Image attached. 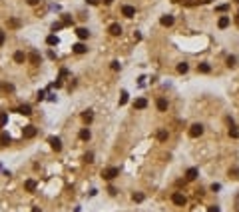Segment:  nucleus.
Segmentation results:
<instances>
[{"instance_id": "f257e3e1", "label": "nucleus", "mask_w": 239, "mask_h": 212, "mask_svg": "<svg viewBox=\"0 0 239 212\" xmlns=\"http://www.w3.org/2000/svg\"><path fill=\"white\" fill-rule=\"evenodd\" d=\"M102 176H104L106 180H114L116 176H120V168H118V166H110V168H104V170H102Z\"/></svg>"}, {"instance_id": "f03ea898", "label": "nucleus", "mask_w": 239, "mask_h": 212, "mask_svg": "<svg viewBox=\"0 0 239 212\" xmlns=\"http://www.w3.org/2000/svg\"><path fill=\"white\" fill-rule=\"evenodd\" d=\"M36 126H32V124H28V126H24V130H22V136L24 138H34L36 136Z\"/></svg>"}, {"instance_id": "7ed1b4c3", "label": "nucleus", "mask_w": 239, "mask_h": 212, "mask_svg": "<svg viewBox=\"0 0 239 212\" xmlns=\"http://www.w3.org/2000/svg\"><path fill=\"white\" fill-rule=\"evenodd\" d=\"M203 134V126L201 124H193L191 128H189V136L191 138H197V136H201Z\"/></svg>"}, {"instance_id": "20e7f679", "label": "nucleus", "mask_w": 239, "mask_h": 212, "mask_svg": "<svg viewBox=\"0 0 239 212\" xmlns=\"http://www.w3.org/2000/svg\"><path fill=\"white\" fill-rule=\"evenodd\" d=\"M171 200H173V204H177V206H183L187 202V198L183 196L181 192H173V196H171Z\"/></svg>"}, {"instance_id": "39448f33", "label": "nucleus", "mask_w": 239, "mask_h": 212, "mask_svg": "<svg viewBox=\"0 0 239 212\" xmlns=\"http://www.w3.org/2000/svg\"><path fill=\"white\" fill-rule=\"evenodd\" d=\"M48 142H50L52 150H56V152H60V150H62V140H60V138H56V136H50V138H48Z\"/></svg>"}, {"instance_id": "423d86ee", "label": "nucleus", "mask_w": 239, "mask_h": 212, "mask_svg": "<svg viewBox=\"0 0 239 212\" xmlns=\"http://www.w3.org/2000/svg\"><path fill=\"white\" fill-rule=\"evenodd\" d=\"M122 14L126 16V18H132V16L135 14V8H134V6H130V4H126V6L122 8Z\"/></svg>"}, {"instance_id": "0eeeda50", "label": "nucleus", "mask_w": 239, "mask_h": 212, "mask_svg": "<svg viewBox=\"0 0 239 212\" xmlns=\"http://www.w3.org/2000/svg\"><path fill=\"white\" fill-rule=\"evenodd\" d=\"M108 30H110V34H112V36H120V34H122V26L116 24V22L110 24V28H108Z\"/></svg>"}, {"instance_id": "6e6552de", "label": "nucleus", "mask_w": 239, "mask_h": 212, "mask_svg": "<svg viewBox=\"0 0 239 212\" xmlns=\"http://www.w3.org/2000/svg\"><path fill=\"white\" fill-rule=\"evenodd\" d=\"M160 22H161V26H171L173 24V16L171 14H165V16H161Z\"/></svg>"}, {"instance_id": "1a4fd4ad", "label": "nucleus", "mask_w": 239, "mask_h": 212, "mask_svg": "<svg viewBox=\"0 0 239 212\" xmlns=\"http://www.w3.org/2000/svg\"><path fill=\"white\" fill-rule=\"evenodd\" d=\"M72 50H74L76 54H84L86 50H88V48H86V44H82V42H78V44H74V46H72Z\"/></svg>"}, {"instance_id": "9d476101", "label": "nucleus", "mask_w": 239, "mask_h": 212, "mask_svg": "<svg viewBox=\"0 0 239 212\" xmlns=\"http://www.w3.org/2000/svg\"><path fill=\"white\" fill-rule=\"evenodd\" d=\"M155 104H157V110H161V112L167 110V100H165V98H157Z\"/></svg>"}, {"instance_id": "9b49d317", "label": "nucleus", "mask_w": 239, "mask_h": 212, "mask_svg": "<svg viewBox=\"0 0 239 212\" xmlns=\"http://www.w3.org/2000/svg\"><path fill=\"white\" fill-rule=\"evenodd\" d=\"M76 34H78L80 40H86V38L90 36V32H88V28H78V30H76Z\"/></svg>"}, {"instance_id": "f8f14e48", "label": "nucleus", "mask_w": 239, "mask_h": 212, "mask_svg": "<svg viewBox=\"0 0 239 212\" xmlns=\"http://www.w3.org/2000/svg\"><path fill=\"white\" fill-rule=\"evenodd\" d=\"M134 106L138 108V110H144V108L148 106V100H145V98H138V100L134 102Z\"/></svg>"}, {"instance_id": "ddd939ff", "label": "nucleus", "mask_w": 239, "mask_h": 212, "mask_svg": "<svg viewBox=\"0 0 239 212\" xmlns=\"http://www.w3.org/2000/svg\"><path fill=\"white\" fill-rule=\"evenodd\" d=\"M18 112L24 114V116H30V114H32V108H30V104H22V106L18 108Z\"/></svg>"}, {"instance_id": "4468645a", "label": "nucleus", "mask_w": 239, "mask_h": 212, "mask_svg": "<svg viewBox=\"0 0 239 212\" xmlns=\"http://www.w3.org/2000/svg\"><path fill=\"white\" fill-rule=\"evenodd\" d=\"M28 60H30L32 64H40V54H38L36 50H34V52H30V56H28Z\"/></svg>"}, {"instance_id": "2eb2a0df", "label": "nucleus", "mask_w": 239, "mask_h": 212, "mask_svg": "<svg viewBox=\"0 0 239 212\" xmlns=\"http://www.w3.org/2000/svg\"><path fill=\"white\" fill-rule=\"evenodd\" d=\"M197 70H199V72H203V74H209V72H211V66H209L207 62H201V64L197 66Z\"/></svg>"}, {"instance_id": "dca6fc26", "label": "nucleus", "mask_w": 239, "mask_h": 212, "mask_svg": "<svg viewBox=\"0 0 239 212\" xmlns=\"http://www.w3.org/2000/svg\"><path fill=\"white\" fill-rule=\"evenodd\" d=\"M92 118H94V112L92 110H84L82 112V120L84 122H92Z\"/></svg>"}, {"instance_id": "f3484780", "label": "nucleus", "mask_w": 239, "mask_h": 212, "mask_svg": "<svg viewBox=\"0 0 239 212\" xmlns=\"http://www.w3.org/2000/svg\"><path fill=\"white\" fill-rule=\"evenodd\" d=\"M186 178H187V180H195V178H197V168H189Z\"/></svg>"}, {"instance_id": "a211bd4d", "label": "nucleus", "mask_w": 239, "mask_h": 212, "mask_svg": "<svg viewBox=\"0 0 239 212\" xmlns=\"http://www.w3.org/2000/svg\"><path fill=\"white\" fill-rule=\"evenodd\" d=\"M46 44H48V46H56V44H58V36H56V34H50V36L46 38Z\"/></svg>"}, {"instance_id": "6ab92c4d", "label": "nucleus", "mask_w": 239, "mask_h": 212, "mask_svg": "<svg viewBox=\"0 0 239 212\" xmlns=\"http://www.w3.org/2000/svg\"><path fill=\"white\" fill-rule=\"evenodd\" d=\"M14 60L18 62V64H22V62L26 60V54H24V52H20V50H18V52H14Z\"/></svg>"}, {"instance_id": "aec40b11", "label": "nucleus", "mask_w": 239, "mask_h": 212, "mask_svg": "<svg viewBox=\"0 0 239 212\" xmlns=\"http://www.w3.org/2000/svg\"><path fill=\"white\" fill-rule=\"evenodd\" d=\"M8 144H10V136L6 132H2L0 134V146H8Z\"/></svg>"}, {"instance_id": "412c9836", "label": "nucleus", "mask_w": 239, "mask_h": 212, "mask_svg": "<svg viewBox=\"0 0 239 212\" xmlns=\"http://www.w3.org/2000/svg\"><path fill=\"white\" fill-rule=\"evenodd\" d=\"M24 188L28 190V192H34V190H36V182L34 180H26L24 182Z\"/></svg>"}, {"instance_id": "4be33fe9", "label": "nucleus", "mask_w": 239, "mask_h": 212, "mask_svg": "<svg viewBox=\"0 0 239 212\" xmlns=\"http://www.w3.org/2000/svg\"><path fill=\"white\" fill-rule=\"evenodd\" d=\"M217 24H219V28H227V26H229V18H227V16H221Z\"/></svg>"}, {"instance_id": "5701e85b", "label": "nucleus", "mask_w": 239, "mask_h": 212, "mask_svg": "<svg viewBox=\"0 0 239 212\" xmlns=\"http://www.w3.org/2000/svg\"><path fill=\"white\" fill-rule=\"evenodd\" d=\"M90 130L88 128H84V130H80V140H90Z\"/></svg>"}, {"instance_id": "b1692460", "label": "nucleus", "mask_w": 239, "mask_h": 212, "mask_svg": "<svg viewBox=\"0 0 239 212\" xmlns=\"http://www.w3.org/2000/svg\"><path fill=\"white\" fill-rule=\"evenodd\" d=\"M144 198H145V196H144L142 192H134V194H132V200H134V202H144Z\"/></svg>"}, {"instance_id": "393cba45", "label": "nucleus", "mask_w": 239, "mask_h": 212, "mask_svg": "<svg viewBox=\"0 0 239 212\" xmlns=\"http://www.w3.org/2000/svg\"><path fill=\"white\" fill-rule=\"evenodd\" d=\"M128 100H130V94H128L126 90H124V92H122V96H120V106H124Z\"/></svg>"}, {"instance_id": "a878e982", "label": "nucleus", "mask_w": 239, "mask_h": 212, "mask_svg": "<svg viewBox=\"0 0 239 212\" xmlns=\"http://www.w3.org/2000/svg\"><path fill=\"white\" fill-rule=\"evenodd\" d=\"M187 70H189V66H187V64H186V62H181V64H177V72H179V74H186V72H187Z\"/></svg>"}, {"instance_id": "bb28decb", "label": "nucleus", "mask_w": 239, "mask_h": 212, "mask_svg": "<svg viewBox=\"0 0 239 212\" xmlns=\"http://www.w3.org/2000/svg\"><path fill=\"white\" fill-rule=\"evenodd\" d=\"M229 136L231 138H239V130L233 126V122H231V128H229Z\"/></svg>"}, {"instance_id": "cd10ccee", "label": "nucleus", "mask_w": 239, "mask_h": 212, "mask_svg": "<svg viewBox=\"0 0 239 212\" xmlns=\"http://www.w3.org/2000/svg\"><path fill=\"white\" fill-rule=\"evenodd\" d=\"M157 140H161V142L167 140V132H165V130H160V132H157Z\"/></svg>"}, {"instance_id": "c85d7f7f", "label": "nucleus", "mask_w": 239, "mask_h": 212, "mask_svg": "<svg viewBox=\"0 0 239 212\" xmlns=\"http://www.w3.org/2000/svg\"><path fill=\"white\" fill-rule=\"evenodd\" d=\"M8 26H10V28H18V26H20V20H16V18L8 20Z\"/></svg>"}, {"instance_id": "c756f323", "label": "nucleus", "mask_w": 239, "mask_h": 212, "mask_svg": "<svg viewBox=\"0 0 239 212\" xmlns=\"http://www.w3.org/2000/svg\"><path fill=\"white\" fill-rule=\"evenodd\" d=\"M229 176H231V178H239V168H231V170H229Z\"/></svg>"}, {"instance_id": "7c9ffc66", "label": "nucleus", "mask_w": 239, "mask_h": 212, "mask_svg": "<svg viewBox=\"0 0 239 212\" xmlns=\"http://www.w3.org/2000/svg\"><path fill=\"white\" fill-rule=\"evenodd\" d=\"M62 24L64 26H68V24H72V18H70L68 14H64V18H62Z\"/></svg>"}, {"instance_id": "2f4dec72", "label": "nucleus", "mask_w": 239, "mask_h": 212, "mask_svg": "<svg viewBox=\"0 0 239 212\" xmlns=\"http://www.w3.org/2000/svg\"><path fill=\"white\" fill-rule=\"evenodd\" d=\"M235 62H237L235 56H229V58H227V66H235Z\"/></svg>"}, {"instance_id": "473e14b6", "label": "nucleus", "mask_w": 239, "mask_h": 212, "mask_svg": "<svg viewBox=\"0 0 239 212\" xmlns=\"http://www.w3.org/2000/svg\"><path fill=\"white\" fill-rule=\"evenodd\" d=\"M84 160H86V162H94V154H92V152H88V154L84 156Z\"/></svg>"}, {"instance_id": "72a5a7b5", "label": "nucleus", "mask_w": 239, "mask_h": 212, "mask_svg": "<svg viewBox=\"0 0 239 212\" xmlns=\"http://www.w3.org/2000/svg\"><path fill=\"white\" fill-rule=\"evenodd\" d=\"M6 120H8L6 114H0V126H4V124H6Z\"/></svg>"}, {"instance_id": "f704fd0d", "label": "nucleus", "mask_w": 239, "mask_h": 212, "mask_svg": "<svg viewBox=\"0 0 239 212\" xmlns=\"http://www.w3.org/2000/svg\"><path fill=\"white\" fill-rule=\"evenodd\" d=\"M62 26H64L62 22H56V24H52V30H54V32H56V30H60V28H62Z\"/></svg>"}, {"instance_id": "c9c22d12", "label": "nucleus", "mask_w": 239, "mask_h": 212, "mask_svg": "<svg viewBox=\"0 0 239 212\" xmlns=\"http://www.w3.org/2000/svg\"><path fill=\"white\" fill-rule=\"evenodd\" d=\"M4 40H6V34H4V32H2V30H0V46H2V44H4Z\"/></svg>"}, {"instance_id": "e433bc0d", "label": "nucleus", "mask_w": 239, "mask_h": 212, "mask_svg": "<svg viewBox=\"0 0 239 212\" xmlns=\"http://www.w3.org/2000/svg\"><path fill=\"white\" fill-rule=\"evenodd\" d=\"M134 40L140 42V40H142V34H140V32H134Z\"/></svg>"}, {"instance_id": "4c0bfd02", "label": "nucleus", "mask_w": 239, "mask_h": 212, "mask_svg": "<svg viewBox=\"0 0 239 212\" xmlns=\"http://www.w3.org/2000/svg\"><path fill=\"white\" fill-rule=\"evenodd\" d=\"M108 192H110V194H112V196H116V194H118V190H116V188H114V186H110V188H108Z\"/></svg>"}, {"instance_id": "58836bf2", "label": "nucleus", "mask_w": 239, "mask_h": 212, "mask_svg": "<svg viewBox=\"0 0 239 212\" xmlns=\"http://www.w3.org/2000/svg\"><path fill=\"white\" fill-rule=\"evenodd\" d=\"M219 188H221V184H217V182L211 184V190H213V192H215V190H219Z\"/></svg>"}, {"instance_id": "ea45409f", "label": "nucleus", "mask_w": 239, "mask_h": 212, "mask_svg": "<svg viewBox=\"0 0 239 212\" xmlns=\"http://www.w3.org/2000/svg\"><path fill=\"white\" fill-rule=\"evenodd\" d=\"M4 90H6V92H12L14 86H12V84H6V86H4Z\"/></svg>"}, {"instance_id": "a19ab883", "label": "nucleus", "mask_w": 239, "mask_h": 212, "mask_svg": "<svg viewBox=\"0 0 239 212\" xmlns=\"http://www.w3.org/2000/svg\"><path fill=\"white\" fill-rule=\"evenodd\" d=\"M26 2H28V4H30V6H36V4H38V2H40V0H26Z\"/></svg>"}, {"instance_id": "79ce46f5", "label": "nucleus", "mask_w": 239, "mask_h": 212, "mask_svg": "<svg viewBox=\"0 0 239 212\" xmlns=\"http://www.w3.org/2000/svg\"><path fill=\"white\" fill-rule=\"evenodd\" d=\"M207 212H219V208H217V206H209Z\"/></svg>"}, {"instance_id": "37998d69", "label": "nucleus", "mask_w": 239, "mask_h": 212, "mask_svg": "<svg viewBox=\"0 0 239 212\" xmlns=\"http://www.w3.org/2000/svg\"><path fill=\"white\" fill-rule=\"evenodd\" d=\"M112 70H120V62H112Z\"/></svg>"}, {"instance_id": "c03bdc74", "label": "nucleus", "mask_w": 239, "mask_h": 212, "mask_svg": "<svg viewBox=\"0 0 239 212\" xmlns=\"http://www.w3.org/2000/svg\"><path fill=\"white\" fill-rule=\"evenodd\" d=\"M86 2H88V4H92V6H96V4L100 2V0H86Z\"/></svg>"}, {"instance_id": "a18cd8bd", "label": "nucleus", "mask_w": 239, "mask_h": 212, "mask_svg": "<svg viewBox=\"0 0 239 212\" xmlns=\"http://www.w3.org/2000/svg\"><path fill=\"white\" fill-rule=\"evenodd\" d=\"M32 212H40V208H36V206H34V208H32Z\"/></svg>"}, {"instance_id": "49530a36", "label": "nucleus", "mask_w": 239, "mask_h": 212, "mask_svg": "<svg viewBox=\"0 0 239 212\" xmlns=\"http://www.w3.org/2000/svg\"><path fill=\"white\" fill-rule=\"evenodd\" d=\"M104 2H106V4H112V2H114V0H104Z\"/></svg>"}, {"instance_id": "de8ad7c7", "label": "nucleus", "mask_w": 239, "mask_h": 212, "mask_svg": "<svg viewBox=\"0 0 239 212\" xmlns=\"http://www.w3.org/2000/svg\"><path fill=\"white\" fill-rule=\"evenodd\" d=\"M203 2H213V0H203Z\"/></svg>"}, {"instance_id": "09e8293b", "label": "nucleus", "mask_w": 239, "mask_h": 212, "mask_svg": "<svg viewBox=\"0 0 239 212\" xmlns=\"http://www.w3.org/2000/svg\"><path fill=\"white\" fill-rule=\"evenodd\" d=\"M237 20H239V14H237Z\"/></svg>"}]
</instances>
